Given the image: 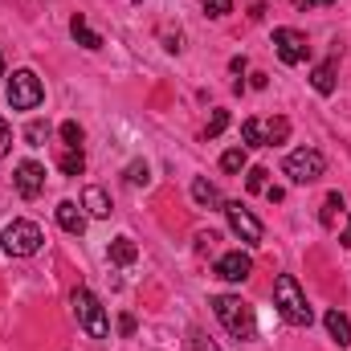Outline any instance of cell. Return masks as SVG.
Masks as SVG:
<instances>
[{
  "instance_id": "1",
  "label": "cell",
  "mask_w": 351,
  "mask_h": 351,
  "mask_svg": "<svg viewBox=\"0 0 351 351\" xmlns=\"http://www.w3.org/2000/svg\"><path fill=\"white\" fill-rule=\"evenodd\" d=\"M274 306L282 311V319L290 327H311V319H315V311L306 306V294H302L294 274H278L274 278Z\"/></svg>"
},
{
  "instance_id": "2",
  "label": "cell",
  "mask_w": 351,
  "mask_h": 351,
  "mask_svg": "<svg viewBox=\"0 0 351 351\" xmlns=\"http://www.w3.org/2000/svg\"><path fill=\"white\" fill-rule=\"evenodd\" d=\"M213 311H217V319L225 323V331H229L233 339H254L258 315H254V306H250L245 298H237V294H217V298H213Z\"/></svg>"
},
{
  "instance_id": "3",
  "label": "cell",
  "mask_w": 351,
  "mask_h": 351,
  "mask_svg": "<svg viewBox=\"0 0 351 351\" xmlns=\"http://www.w3.org/2000/svg\"><path fill=\"white\" fill-rule=\"evenodd\" d=\"M0 245H4L8 258H33V254L45 245V233H41L33 221H12V225H4V233H0Z\"/></svg>"
},
{
  "instance_id": "4",
  "label": "cell",
  "mask_w": 351,
  "mask_h": 351,
  "mask_svg": "<svg viewBox=\"0 0 351 351\" xmlns=\"http://www.w3.org/2000/svg\"><path fill=\"white\" fill-rule=\"evenodd\" d=\"M74 315H78V327L86 331L90 339H106L110 335V319H106V311H102V302L90 294V290H74Z\"/></svg>"
},
{
  "instance_id": "5",
  "label": "cell",
  "mask_w": 351,
  "mask_h": 351,
  "mask_svg": "<svg viewBox=\"0 0 351 351\" xmlns=\"http://www.w3.org/2000/svg\"><path fill=\"white\" fill-rule=\"evenodd\" d=\"M282 172L290 176V184H315L319 176L327 172V160H323V152H315V147H298V152L286 156Z\"/></svg>"
},
{
  "instance_id": "6",
  "label": "cell",
  "mask_w": 351,
  "mask_h": 351,
  "mask_svg": "<svg viewBox=\"0 0 351 351\" xmlns=\"http://www.w3.org/2000/svg\"><path fill=\"white\" fill-rule=\"evenodd\" d=\"M41 98H45V86H41V78L33 70H16L8 78V102H12V110H37Z\"/></svg>"
},
{
  "instance_id": "7",
  "label": "cell",
  "mask_w": 351,
  "mask_h": 351,
  "mask_svg": "<svg viewBox=\"0 0 351 351\" xmlns=\"http://www.w3.org/2000/svg\"><path fill=\"white\" fill-rule=\"evenodd\" d=\"M225 217H229V229H233L245 245H262L265 229H262V221H258L245 204H237V200H233V204H225Z\"/></svg>"
},
{
  "instance_id": "8",
  "label": "cell",
  "mask_w": 351,
  "mask_h": 351,
  "mask_svg": "<svg viewBox=\"0 0 351 351\" xmlns=\"http://www.w3.org/2000/svg\"><path fill=\"white\" fill-rule=\"evenodd\" d=\"M274 49H278V58L286 66H302L306 53H311V45H306V37L298 29H274Z\"/></svg>"
},
{
  "instance_id": "9",
  "label": "cell",
  "mask_w": 351,
  "mask_h": 351,
  "mask_svg": "<svg viewBox=\"0 0 351 351\" xmlns=\"http://www.w3.org/2000/svg\"><path fill=\"white\" fill-rule=\"evenodd\" d=\"M12 184H16V192H21L25 200H37V196H41V188H45V168H41L37 160H25V164H16Z\"/></svg>"
},
{
  "instance_id": "10",
  "label": "cell",
  "mask_w": 351,
  "mask_h": 351,
  "mask_svg": "<svg viewBox=\"0 0 351 351\" xmlns=\"http://www.w3.org/2000/svg\"><path fill=\"white\" fill-rule=\"evenodd\" d=\"M250 274H254V262L241 250H229V254L217 258V278H225V282H245Z\"/></svg>"
},
{
  "instance_id": "11",
  "label": "cell",
  "mask_w": 351,
  "mask_h": 351,
  "mask_svg": "<svg viewBox=\"0 0 351 351\" xmlns=\"http://www.w3.org/2000/svg\"><path fill=\"white\" fill-rule=\"evenodd\" d=\"M53 217H58V225H62L66 233H74V237H78V233H86V213H82L74 200H62V204L53 208Z\"/></svg>"
},
{
  "instance_id": "12",
  "label": "cell",
  "mask_w": 351,
  "mask_h": 351,
  "mask_svg": "<svg viewBox=\"0 0 351 351\" xmlns=\"http://www.w3.org/2000/svg\"><path fill=\"white\" fill-rule=\"evenodd\" d=\"M192 200H196L200 208H225V200H221L217 184H213V180H204V176H196V180H192Z\"/></svg>"
},
{
  "instance_id": "13",
  "label": "cell",
  "mask_w": 351,
  "mask_h": 351,
  "mask_svg": "<svg viewBox=\"0 0 351 351\" xmlns=\"http://www.w3.org/2000/svg\"><path fill=\"white\" fill-rule=\"evenodd\" d=\"M70 33H74V41H78L82 49H102V37L86 25V16H82V12H74V16H70Z\"/></svg>"
},
{
  "instance_id": "14",
  "label": "cell",
  "mask_w": 351,
  "mask_h": 351,
  "mask_svg": "<svg viewBox=\"0 0 351 351\" xmlns=\"http://www.w3.org/2000/svg\"><path fill=\"white\" fill-rule=\"evenodd\" d=\"M82 208H86L90 217H98V221H102V217H110V196H106L98 184H90L86 192H82Z\"/></svg>"
},
{
  "instance_id": "15",
  "label": "cell",
  "mask_w": 351,
  "mask_h": 351,
  "mask_svg": "<svg viewBox=\"0 0 351 351\" xmlns=\"http://www.w3.org/2000/svg\"><path fill=\"white\" fill-rule=\"evenodd\" d=\"M323 323H327V335H331L339 348H348V343H351V323H348V315H339V311H327V315H323Z\"/></svg>"
},
{
  "instance_id": "16",
  "label": "cell",
  "mask_w": 351,
  "mask_h": 351,
  "mask_svg": "<svg viewBox=\"0 0 351 351\" xmlns=\"http://www.w3.org/2000/svg\"><path fill=\"white\" fill-rule=\"evenodd\" d=\"M135 258H139V250H135L131 237H114V241H110V262L114 265H131Z\"/></svg>"
},
{
  "instance_id": "17",
  "label": "cell",
  "mask_w": 351,
  "mask_h": 351,
  "mask_svg": "<svg viewBox=\"0 0 351 351\" xmlns=\"http://www.w3.org/2000/svg\"><path fill=\"white\" fill-rule=\"evenodd\" d=\"M311 86L319 90V94H335V62H323V66H315V74H311Z\"/></svg>"
},
{
  "instance_id": "18",
  "label": "cell",
  "mask_w": 351,
  "mask_h": 351,
  "mask_svg": "<svg viewBox=\"0 0 351 351\" xmlns=\"http://www.w3.org/2000/svg\"><path fill=\"white\" fill-rule=\"evenodd\" d=\"M58 168H62L66 176H82L86 172V156H82V147H66L62 160H58Z\"/></svg>"
},
{
  "instance_id": "19",
  "label": "cell",
  "mask_w": 351,
  "mask_h": 351,
  "mask_svg": "<svg viewBox=\"0 0 351 351\" xmlns=\"http://www.w3.org/2000/svg\"><path fill=\"white\" fill-rule=\"evenodd\" d=\"M286 139H290V119H282V114L269 119V123H265V147H278V143H286Z\"/></svg>"
},
{
  "instance_id": "20",
  "label": "cell",
  "mask_w": 351,
  "mask_h": 351,
  "mask_svg": "<svg viewBox=\"0 0 351 351\" xmlns=\"http://www.w3.org/2000/svg\"><path fill=\"white\" fill-rule=\"evenodd\" d=\"M241 135H245V147H265V123L262 119H245L241 123Z\"/></svg>"
},
{
  "instance_id": "21",
  "label": "cell",
  "mask_w": 351,
  "mask_h": 351,
  "mask_svg": "<svg viewBox=\"0 0 351 351\" xmlns=\"http://www.w3.org/2000/svg\"><path fill=\"white\" fill-rule=\"evenodd\" d=\"M123 180H127L131 188H147V184H152V168H147L143 160H135V164H127V172H123Z\"/></svg>"
},
{
  "instance_id": "22",
  "label": "cell",
  "mask_w": 351,
  "mask_h": 351,
  "mask_svg": "<svg viewBox=\"0 0 351 351\" xmlns=\"http://www.w3.org/2000/svg\"><path fill=\"white\" fill-rule=\"evenodd\" d=\"M339 213H343V196H339V192H331V196H327V200H323V213H319V221H323V225H327V229H331V225H335V217H339Z\"/></svg>"
},
{
  "instance_id": "23",
  "label": "cell",
  "mask_w": 351,
  "mask_h": 351,
  "mask_svg": "<svg viewBox=\"0 0 351 351\" xmlns=\"http://www.w3.org/2000/svg\"><path fill=\"white\" fill-rule=\"evenodd\" d=\"M245 164H250V160H245V147H229V152L221 156V168H225V172H233V176L241 172Z\"/></svg>"
},
{
  "instance_id": "24",
  "label": "cell",
  "mask_w": 351,
  "mask_h": 351,
  "mask_svg": "<svg viewBox=\"0 0 351 351\" xmlns=\"http://www.w3.org/2000/svg\"><path fill=\"white\" fill-rule=\"evenodd\" d=\"M25 139H29V147H41V143L49 139V123H41V119H33V123L25 127Z\"/></svg>"
},
{
  "instance_id": "25",
  "label": "cell",
  "mask_w": 351,
  "mask_h": 351,
  "mask_svg": "<svg viewBox=\"0 0 351 351\" xmlns=\"http://www.w3.org/2000/svg\"><path fill=\"white\" fill-rule=\"evenodd\" d=\"M225 127H229V110H213V119H208V127H204V135H208V139H217V135H221Z\"/></svg>"
},
{
  "instance_id": "26",
  "label": "cell",
  "mask_w": 351,
  "mask_h": 351,
  "mask_svg": "<svg viewBox=\"0 0 351 351\" xmlns=\"http://www.w3.org/2000/svg\"><path fill=\"white\" fill-rule=\"evenodd\" d=\"M62 143L66 147H82V127L70 119V123H62Z\"/></svg>"
},
{
  "instance_id": "27",
  "label": "cell",
  "mask_w": 351,
  "mask_h": 351,
  "mask_svg": "<svg viewBox=\"0 0 351 351\" xmlns=\"http://www.w3.org/2000/svg\"><path fill=\"white\" fill-rule=\"evenodd\" d=\"M265 168H250V176H245V188H250V192H265V188H269V184H265Z\"/></svg>"
},
{
  "instance_id": "28",
  "label": "cell",
  "mask_w": 351,
  "mask_h": 351,
  "mask_svg": "<svg viewBox=\"0 0 351 351\" xmlns=\"http://www.w3.org/2000/svg\"><path fill=\"white\" fill-rule=\"evenodd\" d=\"M200 4H204L208 16H229L233 12V0H200Z\"/></svg>"
},
{
  "instance_id": "29",
  "label": "cell",
  "mask_w": 351,
  "mask_h": 351,
  "mask_svg": "<svg viewBox=\"0 0 351 351\" xmlns=\"http://www.w3.org/2000/svg\"><path fill=\"white\" fill-rule=\"evenodd\" d=\"M192 351H221V348H217L204 331H192Z\"/></svg>"
},
{
  "instance_id": "30",
  "label": "cell",
  "mask_w": 351,
  "mask_h": 351,
  "mask_svg": "<svg viewBox=\"0 0 351 351\" xmlns=\"http://www.w3.org/2000/svg\"><path fill=\"white\" fill-rule=\"evenodd\" d=\"M8 152H12V131H8V123L0 119V160H4Z\"/></svg>"
},
{
  "instance_id": "31",
  "label": "cell",
  "mask_w": 351,
  "mask_h": 351,
  "mask_svg": "<svg viewBox=\"0 0 351 351\" xmlns=\"http://www.w3.org/2000/svg\"><path fill=\"white\" fill-rule=\"evenodd\" d=\"M119 331H123V335H135V315H123V319H119Z\"/></svg>"
},
{
  "instance_id": "32",
  "label": "cell",
  "mask_w": 351,
  "mask_h": 351,
  "mask_svg": "<svg viewBox=\"0 0 351 351\" xmlns=\"http://www.w3.org/2000/svg\"><path fill=\"white\" fill-rule=\"evenodd\" d=\"M315 4H331V0H298V8L306 12V8H315Z\"/></svg>"
},
{
  "instance_id": "33",
  "label": "cell",
  "mask_w": 351,
  "mask_h": 351,
  "mask_svg": "<svg viewBox=\"0 0 351 351\" xmlns=\"http://www.w3.org/2000/svg\"><path fill=\"white\" fill-rule=\"evenodd\" d=\"M343 245H351V217H348V225H343V237H339Z\"/></svg>"
},
{
  "instance_id": "34",
  "label": "cell",
  "mask_w": 351,
  "mask_h": 351,
  "mask_svg": "<svg viewBox=\"0 0 351 351\" xmlns=\"http://www.w3.org/2000/svg\"><path fill=\"white\" fill-rule=\"evenodd\" d=\"M0 74H4V53H0Z\"/></svg>"
},
{
  "instance_id": "35",
  "label": "cell",
  "mask_w": 351,
  "mask_h": 351,
  "mask_svg": "<svg viewBox=\"0 0 351 351\" xmlns=\"http://www.w3.org/2000/svg\"><path fill=\"white\" fill-rule=\"evenodd\" d=\"M135 4H143V0H135Z\"/></svg>"
}]
</instances>
